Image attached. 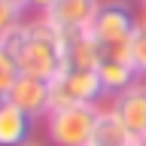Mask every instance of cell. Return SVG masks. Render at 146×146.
Returning a JSON list of instances; mask_svg holds the SVG:
<instances>
[{
    "instance_id": "obj_1",
    "label": "cell",
    "mask_w": 146,
    "mask_h": 146,
    "mask_svg": "<svg viewBox=\"0 0 146 146\" xmlns=\"http://www.w3.org/2000/svg\"><path fill=\"white\" fill-rule=\"evenodd\" d=\"M6 52L18 67V76H34V79L52 82L64 70V46L61 31L49 25L43 15H27L21 27L3 40Z\"/></svg>"
},
{
    "instance_id": "obj_2",
    "label": "cell",
    "mask_w": 146,
    "mask_h": 146,
    "mask_svg": "<svg viewBox=\"0 0 146 146\" xmlns=\"http://www.w3.org/2000/svg\"><path fill=\"white\" fill-rule=\"evenodd\" d=\"M98 104H67L52 107L43 119L49 146H91L98 125Z\"/></svg>"
},
{
    "instance_id": "obj_3",
    "label": "cell",
    "mask_w": 146,
    "mask_h": 146,
    "mask_svg": "<svg viewBox=\"0 0 146 146\" xmlns=\"http://www.w3.org/2000/svg\"><path fill=\"white\" fill-rule=\"evenodd\" d=\"M52 107H67V104H104L107 91L100 85V76L94 67H64L52 82Z\"/></svg>"
},
{
    "instance_id": "obj_4",
    "label": "cell",
    "mask_w": 146,
    "mask_h": 146,
    "mask_svg": "<svg viewBox=\"0 0 146 146\" xmlns=\"http://www.w3.org/2000/svg\"><path fill=\"white\" fill-rule=\"evenodd\" d=\"M137 25H140V15L131 6V0H100L98 15L88 31L98 43H122V40H131Z\"/></svg>"
},
{
    "instance_id": "obj_5",
    "label": "cell",
    "mask_w": 146,
    "mask_h": 146,
    "mask_svg": "<svg viewBox=\"0 0 146 146\" xmlns=\"http://www.w3.org/2000/svg\"><path fill=\"white\" fill-rule=\"evenodd\" d=\"M107 107L119 116V122L128 128V134L137 143H146V79L137 76L128 88L107 98Z\"/></svg>"
},
{
    "instance_id": "obj_6",
    "label": "cell",
    "mask_w": 146,
    "mask_h": 146,
    "mask_svg": "<svg viewBox=\"0 0 146 146\" xmlns=\"http://www.w3.org/2000/svg\"><path fill=\"white\" fill-rule=\"evenodd\" d=\"M9 104H15L21 113L34 119V122H43L52 110V91H49V82L46 79H34V76H18L12 82V88L6 94Z\"/></svg>"
},
{
    "instance_id": "obj_7",
    "label": "cell",
    "mask_w": 146,
    "mask_h": 146,
    "mask_svg": "<svg viewBox=\"0 0 146 146\" xmlns=\"http://www.w3.org/2000/svg\"><path fill=\"white\" fill-rule=\"evenodd\" d=\"M100 0H52V6L43 12V18L49 25H55L58 31H88L94 15H98Z\"/></svg>"
},
{
    "instance_id": "obj_8",
    "label": "cell",
    "mask_w": 146,
    "mask_h": 146,
    "mask_svg": "<svg viewBox=\"0 0 146 146\" xmlns=\"http://www.w3.org/2000/svg\"><path fill=\"white\" fill-rule=\"evenodd\" d=\"M36 122L27 113L9 104L6 98L0 100V146H25L27 140H34Z\"/></svg>"
},
{
    "instance_id": "obj_9",
    "label": "cell",
    "mask_w": 146,
    "mask_h": 146,
    "mask_svg": "<svg viewBox=\"0 0 146 146\" xmlns=\"http://www.w3.org/2000/svg\"><path fill=\"white\" fill-rule=\"evenodd\" d=\"M64 67H98V43L91 31H64Z\"/></svg>"
},
{
    "instance_id": "obj_10",
    "label": "cell",
    "mask_w": 146,
    "mask_h": 146,
    "mask_svg": "<svg viewBox=\"0 0 146 146\" xmlns=\"http://www.w3.org/2000/svg\"><path fill=\"white\" fill-rule=\"evenodd\" d=\"M94 70H98V76H100V85L107 91V98L119 94L122 88H128V85L137 79L131 58H98V67H94Z\"/></svg>"
},
{
    "instance_id": "obj_11",
    "label": "cell",
    "mask_w": 146,
    "mask_h": 146,
    "mask_svg": "<svg viewBox=\"0 0 146 146\" xmlns=\"http://www.w3.org/2000/svg\"><path fill=\"white\" fill-rule=\"evenodd\" d=\"M131 143H137V140L128 134V128L119 122V116L107 107V100H104L100 110H98V125H94L91 146H131Z\"/></svg>"
},
{
    "instance_id": "obj_12",
    "label": "cell",
    "mask_w": 146,
    "mask_h": 146,
    "mask_svg": "<svg viewBox=\"0 0 146 146\" xmlns=\"http://www.w3.org/2000/svg\"><path fill=\"white\" fill-rule=\"evenodd\" d=\"M27 15H31V12H27L21 3L0 0V43H3V40H6V36L15 31V27H21V25H25V21H27Z\"/></svg>"
},
{
    "instance_id": "obj_13",
    "label": "cell",
    "mask_w": 146,
    "mask_h": 146,
    "mask_svg": "<svg viewBox=\"0 0 146 146\" xmlns=\"http://www.w3.org/2000/svg\"><path fill=\"white\" fill-rule=\"evenodd\" d=\"M131 64H134V73L146 79V21L140 18V25L134 27L131 34Z\"/></svg>"
},
{
    "instance_id": "obj_14",
    "label": "cell",
    "mask_w": 146,
    "mask_h": 146,
    "mask_svg": "<svg viewBox=\"0 0 146 146\" xmlns=\"http://www.w3.org/2000/svg\"><path fill=\"white\" fill-rule=\"evenodd\" d=\"M15 79H18V67L12 61V55L6 52V46L0 43V100L9 94V88H12Z\"/></svg>"
},
{
    "instance_id": "obj_15",
    "label": "cell",
    "mask_w": 146,
    "mask_h": 146,
    "mask_svg": "<svg viewBox=\"0 0 146 146\" xmlns=\"http://www.w3.org/2000/svg\"><path fill=\"white\" fill-rule=\"evenodd\" d=\"M25 6H27V12H31V15H43L46 9L52 6V0H27Z\"/></svg>"
},
{
    "instance_id": "obj_16",
    "label": "cell",
    "mask_w": 146,
    "mask_h": 146,
    "mask_svg": "<svg viewBox=\"0 0 146 146\" xmlns=\"http://www.w3.org/2000/svg\"><path fill=\"white\" fill-rule=\"evenodd\" d=\"M25 146H49V143H46V140H27Z\"/></svg>"
},
{
    "instance_id": "obj_17",
    "label": "cell",
    "mask_w": 146,
    "mask_h": 146,
    "mask_svg": "<svg viewBox=\"0 0 146 146\" xmlns=\"http://www.w3.org/2000/svg\"><path fill=\"white\" fill-rule=\"evenodd\" d=\"M140 18L146 21V0H140Z\"/></svg>"
},
{
    "instance_id": "obj_18",
    "label": "cell",
    "mask_w": 146,
    "mask_h": 146,
    "mask_svg": "<svg viewBox=\"0 0 146 146\" xmlns=\"http://www.w3.org/2000/svg\"><path fill=\"white\" fill-rule=\"evenodd\" d=\"M12 3H21V6H25V3H27V0H12ZM25 9H27V6H25Z\"/></svg>"
},
{
    "instance_id": "obj_19",
    "label": "cell",
    "mask_w": 146,
    "mask_h": 146,
    "mask_svg": "<svg viewBox=\"0 0 146 146\" xmlns=\"http://www.w3.org/2000/svg\"><path fill=\"white\" fill-rule=\"evenodd\" d=\"M131 146H143V143H131Z\"/></svg>"
},
{
    "instance_id": "obj_20",
    "label": "cell",
    "mask_w": 146,
    "mask_h": 146,
    "mask_svg": "<svg viewBox=\"0 0 146 146\" xmlns=\"http://www.w3.org/2000/svg\"><path fill=\"white\" fill-rule=\"evenodd\" d=\"M143 146H146V143H143Z\"/></svg>"
}]
</instances>
